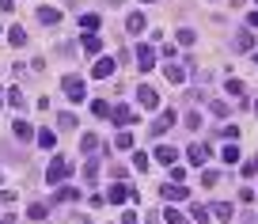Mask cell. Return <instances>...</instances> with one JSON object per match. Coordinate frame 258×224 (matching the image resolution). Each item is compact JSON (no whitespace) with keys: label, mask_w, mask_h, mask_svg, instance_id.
<instances>
[{"label":"cell","mask_w":258,"mask_h":224,"mask_svg":"<svg viewBox=\"0 0 258 224\" xmlns=\"http://www.w3.org/2000/svg\"><path fill=\"white\" fill-rule=\"evenodd\" d=\"M69 171H72L69 160H65V156H53V160H50V168H46V182H53V186H57V182H65Z\"/></svg>","instance_id":"cell-1"},{"label":"cell","mask_w":258,"mask_h":224,"mask_svg":"<svg viewBox=\"0 0 258 224\" xmlns=\"http://www.w3.org/2000/svg\"><path fill=\"white\" fill-rule=\"evenodd\" d=\"M159 197H163V201H182V197H190V186H182V182H163V186H159Z\"/></svg>","instance_id":"cell-2"},{"label":"cell","mask_w":258,"mask_h":224,"mask_svg":"<svg viewBox=\"0 0 258 224\" xmlns=\"http://www.w3.org/2000/svg\"><path fill=\"white\" fill-rule=\"evenodd\" d=\"M137 69L141 72L156 69V50H152V46H137Z\"/></svg>","instance_id":"cell-3"},{"label":"cell","mask_w":258,"mask_h":224,"mask_svg":"<svg viewBox=\"0 0 258 224\" xmlns=\"http://www.w3.org/2000/svg\"><path fill=\"white\" fill-rule=\"evenodd\" d=\"M137 103H141L144 111H156V107H159V95H156V87L141 84V87H137Z\"/></svg>","instance_id":"cell-4"},{"label":"cell","mask_w":258,"mask_h":224,"mask_svg":"<svg viewBox=\"0 0 258 224\" xmlns=\"http://www.w3.org/2000/svg\"><path fill=\"white\" fill-rule=\"evenodd\" d=\"M65 95H69L72 103H80V99L87 95V91H84V80H80V76H65Z\"/></svg>","instance_id":"cell-5"},{"label":"cell","mask_w":258,"mask_h":224,"mask_svg":"<svg viewBox=\"0 0 258 224\" xmlns=\"http://www.w3.org/2000/svg\"><path fill=\"white\" fill-rule=\"evenodd\" d=\"M175 122H179V114H175V111H159V118L152 122V133L159 137V133H167V129L175 126Z\"/></svg>","instance_id":"cell-6"},{"label":"cell","mask_w":258,"mask_h":224,"mask_svg":"<svg viewBox=\"0 0 258 224\" xmlns=\"http://www.w3.org/2000/svg\"><path fill=\"white\" fill-rule=\"evenodd\" d=\"M190 168H205L209 164V144H190Z\"/></svg>","instance_id":"cell-7"},{"label":"cell","mask_w":258,"mask_h":224,"mask_svg":"<svg viewBox=\"0 0 258 224\" xmlns=\"http://www.w3.org/2000/svg\"><path fill=\"white\" fill-rule=\"evenodd\" d=\"M110 118H114V126H122V129H126L129 122H137V118H133V111H129V107H122V103H118V107H110Z\"/></svg>","instance_id":"cell-8"},{"label":"cell","mask_w":258,"mask_h":224,"mask_svg":"<svg viewBox=\"0 0 258 224\" xmlns=\"http://www.w3.org/2000/svg\"><path fill=\"white\" fill-rule=\"evenodd\" d=\"M110 72H114V61H110V57H99V61L91 65V76H95V80H106Z\"/></svg>","instance_id":"cell-9"},{"label":"cell","mask_w":258,"mask_h":224,"mask_svg":"<svg viewBox=\"0 0 258 224\" xmlns=\"http://www.w3.org/2000/svg\"><path fill=\"white\" fill-rule=\"evenodd\" d=\"M129 194H133V190H129L126 182H114V186H110V194H106V197H110L114 205H122V201H129Z\"/></svg>","instance_id":"cell-10"},{"label":"cell","mask_w":258,"mask_h":224,"mask_svg":"<svg viewBox=\"0 0 258 224\" xmlns=\"http://www.w3.org/2000/svg\"><path fill=\"white\" fill-rule=\"evenodd\" d=\"M175 156H179V148H171V144H156V160H159V164H167V168H171Z\"/></svg>","instance_id":"cell-11"},{"label":"cell","mask_w":258,"mask_h":224,"mask_svg":"<svg viewBox=\"0 0 258 224\" xmlns=\"http://www.w3.org/2000/svg\"><path fill=\"white\" fill-rule=\"evenodd\" d=\"M38 23L53 27V23H61V12H57V8H38Z\"/></svg>","instance_id":"cell-12"},{"label":"cell","mask_w":258,"mask_h":224,"mask_svg":"<svg viewBox=\"0 0 258 224\" xmlns=\"http://www.w3.org/2000/svg\"><path fill=\"white\" fill-rule=\"evenodd\" d=\"M126 30H129V34H141V30H144V15H141V12H129Z\"/></svg>","instance_id":"cell-13"},{"label":"cell","mask_w":258,"mask_h":224,"mask_svg":"<svg viewBox=\"0 0 258 224\" xmlns=\"http://www.w3.org/2000/svg\"><path fill=\"white\" fill-rule=\"evenodd\" d=\"M163 76H167L171 84H182V80H186V69H182V65H167V69H163Z\"/></svg>","instance_id":"cell-14"},{"label":"cell","mask_w":258,"mask_h":224,"mask_svg":"<svg viewBox=\"0 0 258 224\" xmlns=\"http://www.w3.org/2000/svg\"><path fill=\"white\" fill-rule=\"evenodd\" d=\"M80 148H84V152H95V148H103L99 133H84V140H80Z\"/></svg>","instance_id":"cell-15"},{"label":"cell","mask_w":258,"mask_h":224,"mask_svg":"<svg viewBox=\"0 0 258 224\" xmlns=\"http://www.w3.org/2000/svg\"><path fill=\"white\" fill-rule=\"evenodd\" d=\"M15 137H19V140H30V137H34V126L19 118V122H15Z\"/></svg>","instance_id":"cell-16"},{"label":"cell","mask_w":258,"mask_h":224,"mask_svg":"<svg viewBox=\"0 0 258 224\" xmlns=\"http://www.w3.org/2000/svg\"><path fill=\"white\" fill-rule=\"evenodd\" d=\"M209 213H213L216 221H232V205H228V201H216V205H213Z\"/></svg>","instance_id":"cell-17"},{"label":"cell","mask_w":258,"mask_h":224,"mask_svg":"<svg viewBox=\"0 0 258 224\" xmlns=\"http://www.w3.org/2000/svg\"><path fill=\"white\" fill-rule=\"evenodd\" d=\"M53 201H80V190H72V186H61L57 194H53Z\"/></svg>","instance_id":"cell-18"},{"label":"cell","mask_w":258,"mask_h":224,"mask_svg":"<svg viewBox=\"0 0 258 224\" xmlns=\"http://www.w3.org/2000/svg\"><path fill=\"white\" fill-rule=\"evenodd\" d=\"M220 160H224V164H239V148H235V144H224V152H220Z\"/></svg>","instance_id":"cell-19"},{"label":"cell","mask_w":258,"mask_h":224,"mask_svg":"<svg viewBox=\"0 0 258 224\" xmlns=\"http://www.w3.org/2000/svg\"><path fill=\"white\" fill-rule=\"evenodd\" d=\"M8 42H12V46H27V30H23V27H12V30H8Z\"/></svg>","instance_id":"cell-20"},{"label":"cell","mask_w":258,"mask_h":224,"mask_svg":"<svg viewBox=\"0 0 258 224\" xmlns=\"http://www.w3.org/2000/svg\"><path fill=\"white\" fill-rule=\"evenodd\" d=\"M84 50H87V54H99V50H103V38H99V34H84Z\"/></svg>","instance_id":"cell-21"},{"label":"cell","mask_w":258,"mask_h":224,"mask_svg":"<svg viewBox=\"0 0 258 224\" xmlns=\"http://www.w3.org/2000/svg\"><path fill=\"white\" fill-rule=\"evenodd\" d=\"M80 27H87V30H95V27H103V19L95 12H87V15H80Z\"/></svg>","instance_id":"cell-22"},{"label":"cell","mask_w":258,"mask_h":224,"mask_svg":"<svg viewBox=\"0 0 258 224\" xmlns=\"http://www.w3.org/2000/svg\"><path fill=\"white\" fill-rule=\"evenodd\" d=\"M84 179H99V160H95V156L84 164Z\"/></svg>","instance_id":"cell-23"},{"label":"cell","mask_w":258,"mask_h":224,"mask_svg":"<svg viewBox=\"0 0 258 224\" xmlns=\"http://www.w3.org/2000/svg\"><path fill=\"white\" fill-rule=\"evenodd\" d=\"M8 103H12L15 111H23V103H27V99L19 95V87H8Z\"/></svg>","instance_id":"cell-24"},{"label":"cell","mask_w":258,"mask_h":224,"mask_svg":"<svg viewBox=\"0 0 258 224\" xmlns=\"http://www.w3.org/2000/svg\"><path fill=\"white\" fill-rule=\"evenodd\" d=\"M251 46H255V34H235V50H251Z\"/></svg>","instance_id":"cell-25"},{"label":"cell","mask_w":258,"mask_h":224,"mask_svg":"<svg viewBox=\"0 0 258 224\" xmlns=\"http://www.w3.org/2000/svg\"><path fill=\"white\" fill-rule=\"evenodd\" d=\"M91 114H95V118H110V107H106L103 99H95V103H91Z\"/></svg>","instance_id":"cell-26"},{"label":"cell","mask_w":258,"mask_h":224,"mask_svg":"<svg viewBox=\"0 0 258 224\" xmlns=\"http://www.w3.org/2000/svg\"><path fill=\"white\" fill-rule=\"evenodd\" d=\"M190 213H194V221H198V224H205L209 217H213V213L205 209V205H190Z\"/></svg>","instance_id":"cell-27"},{"label":"cell","mask_w":258,"mask_h":224,"mask_svg":"<svg viewBox=\"0 0 258 224\" xmlns=\"http://www.w3.org/2000/svg\"><path fill=\"white\" fill-rule=\"evenodd\" d=\"M163 221L167 224H182V213L175 209V205H167V209H163Z\"/></svg>","instance_id":"cell-28"},{"label":"cell","mask_w":258,"mask_h":224,"mask_svg":"<svg viewBox=\"0 0 258 224\" xmlns=\"http://www.w3.org/2000/svg\"><path fill=\"white\" fill-rule=\"evenodd\" d=\"M213 114H216V118H228L232 107H228V103H220V99H213Z\"/></svg>","instance_id":"cell-29"},{"label":"cell","mask_w":258,"mask_h":224,"mask_svg":"<svg viewBox=\"0 0 258 224\" xmlns=\"http://www.w3.org/2000/svg\"><path fill=\"white\" fill-rule=\"evenodd\" d=\"M38 144H42V148H53V133H50V129H38Z\"/></svg>","instance_id":"cell-30"},{"label":"cell","mask_w":258,"mask_h":224,"mask_svg":"<svg viewBox=\"0 0 258 224\" xmlns=\"http://www.w3.org/2000/svg\"><path fill=\"white\" fill-rule=\"evenodd\" d=\"M118 148H133V133H126V129H122V133H118V140H114Z\"/></svg>","instance_id":"cell-31"},{"label":"cell","mask_w":258,"mask_h":224,"mask_svg":"<svg viewBox=\"0 0 258 224\" xmlns=\"http://www.w3.org/2000/svg\"><path fill=\"white\" fill-rule=\"evenodd\" d=\"M216 182H220L216 171H201V186H216Z\"/></svg>","instance_id":"cell-32"},{"label":"cell","mask_w":258,"mask_h":224,"mask_svg":"<svg viewBox=\"0 0 258 224\" xmlns=\"http://www.w3.org/2000/svg\"><path fill=\"white\" fill-rule=\"evenodd\" d=\"M57 122H61V129H76V118H72L69 111H65V114H57Z\"/></svg>","instance_id":"cell-33"},{"label":"cell","mask_w":258,"mask_h":224,"mask_svg":"<svg viewBox=\"0 0 258 224\" xmlns=\"http://www.w3.org/2000/svg\"><path fill=\"white\" fill-rule=\"evenodd\" d=\"M243 175H247V179H255V175H258V156H255V160H247V164H243Z\"/></svg>","instance_id":"cell-34"},{"label":"cell","mask_w":258,"mask_h":224,"mask_svg":"<svg viewBox=\"0 0 258 224\" xmlns=\"http://www.w3.org/2000/svg\"><path fill=\"white\" fill-rule=\"evenodd\" d=\"M133 168H137V171H148V156L137 152V156H133Z\"/></svg>","instance_id":"cell-35"},{"label":"cell","mask_w":258,"mask_h":224,"mask_svg":"<svg viewBox=\"0 0 258 224\" xmlns=\"http://www.w3.org/2000/svg\"><path fill=\"white\" fill-rule=\"evenodd\" d=\"M46 217V205H38V201H34V205H30V221H42Z\"/></svg>","instance_id":"cell-36"},{"label":"cell","mask_w":258,"mask_h":224,"mask_svg":"<svg viewBox=\"0 0 258 224\" xmlns=\"http://www.w3.org/2000/svg\"><path fill=\"white\" fill-rule=\"evenodd\" d=\"M232 91V95H243V80H228V84H224Z\"/></svg>","instance_id":"cell-37"},{"label":"cell","mask_w":258,"mask_h":224,"mask_svg":"<svg viewBox=\"0 0 258 224\" xmlns=\"http://www.w3.org/2000/svg\"><path fill=\"white\" fill-rule=\"evenodd\" d=\"M179 42H182V46H194V30H179Z\"/></svg>","instance_id":"cell-38"},{"label":"cell","mask_w":258,"mask_h":224,"mask_svg":"<svg viewBox=\"0 0 258 224\" xmlns=\"http://www.w3.org/2000/svg\"><path fill=\"white\" fill-rule=\"evenodd\" d=\"M186 126H190V129H198V126H201V114L190 111V114H186Z\"/></svg>","instance_id":"cell-39"},{"label":"cell","mask_w":258,"mask_h":224,"mask_svg":"<svg viewBox=\"0 0 258 224\" xmlns=\"http://www.w3.org/2000/svg\"><path fill=\"white\" fill-rule=\"evenodd\" d=\"M12 201H15V194H12V190H0V205H12Z\"/></svg>","instance_id":"cell-40"},{"label":"cell","mask_w":258,"mask_h":224,"mask_svg":"<svg viewBox=\"0 0 258 224\" xmlns=\"http://www.w3.org/2000/svg\"><path fill=\"white\" fill-rule=\"evenodd\" d=\"M15 8V0H0V12H12Z\"/></svg>","instance_id":"cell-41"},{"label":"cell","mask_w":258,"mask_h":224,"mask_svg":"<svg viewBox=\"0 0 258 224\" xmlns=\"http://www.w3.org/2000/svg\"><path fill=\"white\" fill-rule=\"evenodd\" d=\"M122 224H137V213H126V217H122Z\"/></svg>","instance_id":"cell-42"},{"label":"cell","mask_w":258,"mask_h":224,"mask_svg":"<svg viewBox=\"0 0 258 224\" xmlns=\"http://www.w3.org/2000/svg\"><path fill=\"white\" fill-rule=\"evenodd\" d=\"M247 23H251V27H258V12H251V19H247Z\"/></svg>","instance_id":"cell-43"},{"label":"cell","mask_w":258,"mask_h":224,"mask_svg":"<svg viewBox=\"0 0 258 224\" xmlns=\"http://www.w3.org/2000/svg\"><path fill=\"white\" fill-rule=\"evenodd\" d=\"M110 4H126V0H110Z\"/></svg>","instance_id":"cell-44"},{"label":"cell","mask_w":258,"mask_h":224,"mask_svg":"<svg viewBox=\"0 0 258 224\" xmlns=\"http://www.w3.org/2000/svg\"><path fill=\"white\" fill-rule=\"evenodd\" d=\"M232 4H243V0H232Z\"/></svg>","instance_id":"cell-45"},{"label":"cell","mask_w":258,"mask_h":224,"mask_svg":"<svg viewBox=\"0 0 258 224\" xmlns=\"http://www.w3.org/2000/svg\"><path fill=\"white\" fill-rule=\"evenodd\" d=\"M144 4H156V0H144Z\"/></svg>","instance_id":"cell-46"},{"label":"cell","mask_w":258,"mask_h":224,"mask_svg":"<svg viewBox=\"0 0 258 224\" xmlns=\"http://www.w3.org/2000/svg\"><path fill=\"white\" fill-rule=\"evenodd\" d=\"M255 114H258V103H255Z\"/></svg>","instance_id":"cell-47"},{"label":"cell","mask_w":258,"mask_h":224,"mask_svg":"<svg viewBox=\"0 0 258 224\" xmlns=\"http://www.w3.org/2000/svg\"><path fill=\"white\" fill-rule=\"evenodd\" d=\"M0 103H4V95H0Z\"/></svg>","instance_id":"cell-48"},{"label":"cell","mask_w":258,"mask_h":224,"mask_svg":"<svg viewBox=\"0 0 258 224\" xmlns=\"http://www.w3.org/2000/svg\"><path fill=\"white\" fill-rule=\"evenodd\" d=\"M255 61H258V54H255Z\"/></svg>","instance_id":"cell-49"}]
</instances>
